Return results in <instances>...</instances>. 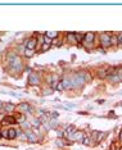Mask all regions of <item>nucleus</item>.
Returning <instances> with one entry per match:
<instances>
[{"instance_id":"1","label":"nucleus","mask_w":122,"mask_h":150,"mask_svg":"<svg viewBox=\"0 0 122 150\" xmlns=\"http://www.w3.org/2000/svg\"><path fill=\"white\" fill-rule=\"evenodd\" d=\"M71 81V87H81L85 83V78H84V73H77L72 78H69Z\"/></svg>"},{"instance_id":"2","label":"nucleus","mask_w":122,"mask_h":150,"mask_svg":"<svg viewBox=\"0 0 122 150\" xmlns=\"http://www.w3.org/2000/svg\"><path fill=\"white\" fill-rule=\"evenodd\" d=\"M8 63L10 68H14V69H22V62H21V58L17 57V55H12V57L8 58Z\"/></svg>"},{"instance_id":"3","label":"nucleus","mask_w":122,"mask_h":150,"mask_svg":"<svg viewBox=\"0 0 122 150\" xmlns=\"http://www.w3.org/2000/svg\"><path fill=\"white\" fill-rule=\"evenodd\" d=\"M110 37H112V33H109V32L100 33V44H102L103 48L112 46V45H110Z\"/></svg>"},{"instance_id":"4","label":"nucleus","mask_w":122,"mask_h":150,"mask_svg":"<svg viewBox=\"0 0 122 150\" xmlns=\"http://www.w3.org/2000/svg\"><path fill=\"white\" fill-rule=\"evenodd\" d=\"M94 37H95V33H93V32H87V33H85L84 41H85V44H86L87 48H91V46H93Z\"/></svg>"},{"instance_id":"5","label":"nucleus","mask_w":122,"mask_h":150,"mask_svg":"<svg viewBox=\"0 0 122 150\" xmlns=\"http://www.w3.org/2000/svg\"><path fill=\"white\" fill-rule=\"evenodd\" d=\"M25 133H26V136H27V141L28 142H31V144H35V142H37L39 141V138H37V136H36V133H34L32 131H25Z\"/></svg>"},{"instance_id":"6","label":"nucleus","mask_w":122,"mask_h":150,"mask_svg":"<svg viewBox=\"0 0 122 150\" xmlns=\"http://www.w3.org/2000/svg\"><path fill=\"white\" fill-rule=\"evenodd\" d=\"M86 135L82 131H76L75 132V135L72 136V138H71V141H77V142H82V140H84V137H85Z\"/></svg>"},{"instance_id":"7","label":"nucleus","mask_w":122,"mask_h":150,"mask_svg":"<svg viewBox=\"0 0 122 150\" xmlns=\"http://www.w3.org/2000/svg\"><path fill=\"white\" fill-rule=\"evenodd\" d=\"M28 82H30V85H39V82H40V77H39L37 73L32 72V73H30V76H28Z\"/></svg>"},{"instance_id":"8","label":"nucleus","mask_w":122,"mask_h":150,"mask_svg":"<svg viewBox=\"0 0 122 150\" xmlns=\"http://www.w3.org/2000/svg\"><path fill=\"white\" fill-rule=\"evenodd\" d=\"M77 130L73 126H69V127H67V128L64 130V137H67L68 140H71L72 138V136L75 135V132H76Z\"/></svg>"},{"instance_id":"9","label":"nucleus","mask_w":122,"mask_h":150,"mask_svg":"<svg viewBox=\"0 0 122 150\" xmlns=\"http://www.w3.org/2000/svg\"><path fill=\"white\" fill-rule=\"evenodd\" d=\"M14 123H17V121H15L14 117L12 115H7V117H4V118L1 119V125L4 126H7V125H14Z\"/></svg>"},{"instance_id":"10","label":"nucleus","mask_w":122,"mask_h":150,"mask_svg":"<svg viewBox=\"0 0 122 150\" xmlns=\"http://www.w3.org/2000/svg\"><path fill=\"white\" fill-rule=\"evenodd\" d=\"M37 45V41H36V38H28L26 42V49H30V50H34Z\"/></svg>"},{"instance_id":"11","label":"nucleus","mask_w":122,"mask_h":150,"mask_svg":"<svg viewBox=\"0 0 122 150\" xmlns=\"http://www.w3.org/2000/svg\"><path fill=\"white\" fill-rule=\"evenodd\" d=\"M30 108H31V105L28 103H22V104L18 105V110H21V112H27L28 113Z\"/></svg>"},{"instance_id":"12","label":"nucleus","mask_w":122,"mask_h":150,"mask_svg":"<svg viewBox=\"0 0 122 150\" xmlns=\"http://www.w3.org/2000/svg\"><path fill=\"white\" fill-rule=\"evenodd\" d=\"M67 41L71 42V44H76V42H77L76 33H73V32H68V33H67Z\"/></svg>"},{"instance_id":"13","label":"nucleus","mask_w":122,"mask_h":150,"mask_svg":"<svg viewBox=\"0 0 122 150\" xmlns=\"http://www.w3.org/2000/svg\"><path fill=\"white\" fill-rule=\"evenodd\" d=\"M8 137H9V140H13V138L17 137V130L9 128V130H8Z\"/></svg>"},{"instance_id":"14","label":"nucleus","mask_w":122,"mask_h":150,"mask_svg":"<svg viewBox=\"0 0 122 150\" xmlns=\"http://www.w3.org/2000/svg\"><path fill=\"white\" fill-rule=\"evenodd\" d=\"M4 109H5V112H8V113H12L13 110L15 109V107L12 104V103H8V104H4Z\"/></svg>"},{"instance_id":"15","label":"nucleus","mask_w":122,"mask_h":150,"mask_svg":"<svg viewBox=\"0 0 122 150\" xmlns=\"http://www.w3.org/2000/svg\"><path fill=\"white\" fill-rule=\"evenodd\" d=\"M120 44V40H118V36H114L112 35V37H110V45H118Z\"/></svg>"},{"instance_id":"16","label":"nucleus","mask_w":122,"mask_h":150,"mask_svg":"<svg viewBox=\"0 0 122 150\" xmlns=\"http://www.w3.org/2000/svg\"><path fill=\"white\" fill-rule=\"evenodd\" d=\"M41 126V121H40V118H35V119H32V127L34 128H39V127Z\"/></svg>"},{"instance_id":"17","label":"nucleus","mask_w":122,"mask_h":150,"mask_svg":"<svg viewBox=\"0 0 122 150\" xmlns=\"http://www.w3.org/2000/svg\"><path fill=\"white\" fill-rule=\"evenodd\" d=\"M45 35H46L48 37H50V38H54V37L58 36V32H57V31H48Z\"/></svg>"},{"instance_id":"18","label":"nucleus","mask_w":122,"mask_h":150,"mask_svg":"<svg viewBox=\"0 0 122 150\" xmlns=\"http://www.w3.org/2000/svg\"><path fill=\"white\" fill-rule=\"evenodd\" d=\"M52 42H53V40L50 37H48L46 35L42 36V44H49V45H52Z\"/></svg>"},{"instance_id":"19","label":"nucleus","mask_w":122,"mask_h":150,"mask_svg":"<svg viewBox=\"0 0 122 150\" xmlns=\"http://www.w3.org/2000/svg\"><path fill=\"white\" fill-rule=\"evenodd\" d=\"M15 121H17L18 122V123H25V121H26V117L23 115V114H18V117H17V118H15Z\"/></svg>"},{"instance_id":"20","label":"nucleus","mask_w":122,"mask_h":150,"mask_svg":"<svg viewBox=\"0 0 122 150\" xmlns=\"http://www.w3.org/2000/svg\"><path fill=\"white\" fill-rule=\"evenodd\" d=\"M109 80H110V82H121L118 75H112V76H109Z\"/></svg>"},{"instance_id":"21","label":"nucleus","mask_w":122,"mask_h":150,"mask_svg":"<svg viewBox=\"0 0 122 150\" xmlns=\"http://www.w3.org/2000/svg\"><path fill=\"white\" fill-rule=\"evenodd\" d=\"M82 144H84V145H86V146L91 145V138L89 137V136H85V137H84V140H82Z\"/></svg>"},{"instance_id":"22","label":"nucleus","mask_w":122,"mask_h":150,"mask_svg":"<svg viewBox=\"0 0 122 150\" xmlns=\"http://www.w3.org/2000/svg\"><path fill=\"white\" fill-rule=\"evenodd\" d=\"M34 54H35V51H34V50H30V49H25V55H26V57L31 58V57H34Z\"/></svg>"},{"instance_id":"23","label":"nucleus","mask_w":122,"mask_h":150,"mask_svg":"<svg viewBox=\"0 0 122 150\" xmlns=\"http://www.w3.org/2000/svg\"><path fill=\"white\" fill-rule=\"evenodd\" d=\"M57 90L58 91H63L64 90V86H63V83H62V81H60L58 85H57Z\"/></svg>"},{"instance_id":"24","label":"nucleus","mask_w":122,"mask_h":150,"mask_svg":"<svg viewBox=\"0 0 122 150\" xmlns=\"http://www.w3.org/2000/svg\"><path fill=\"white\" fill-rule=\"evenodd\" d=\"M104 136H105V133H102V132H99V135H98V137H96V142H99V141H102Z\"/></svg>"},{"instance_id":"25","label":"nucleus","mask_w":122,"mask_h":150,"mask_svg":"<svg viewBox=\"0 0 122 150\" xmlns=\"http://www.w3.org/2000/svg\"><path fill=\"white\" fill-rule=\"evenodd\" d=\"M84 78H85V82H89V81H91V76L89 73H84Z\"/></svg>"},{"instance_id":"26","label":"nucleus","mask_w":122,"mask_h":150,"mask_svg":"<svg viewBox=\"0 0 122 150\" xmlns=\"http://www.w3.org/2000/svg\"><path fill=\"white\" fill-rule=\"evenodd\" d=\"M105 76H108L107 75V71H100V72H99V77H100V78H104Z\"/></svg>"},{"instance_id":"27","label":"nucleus","mask_w":122,"mask_h":150,"mask_svg":"<svg viewBox=\"0 0 122 150\" xmlns=\"http://www.w3.org/2000/svg\"><path fill=\"white\" fill-rule=\"evenodd\" d=\"M1 137H4V138H9V137H8V130L1 131Z\"/></svg>"},{"instance_id":"28","label":"nucleus","mask_w":122,"mask_h":150,"mask_svg":"<svg viewBox=\"0 0 122 150\" xmlns=\"http://www.w3.org/2000/svg\"><path fill=\"white\" fill-rule=\"evenodd\" d=\"M55 142H57V145H58V146H63V145H64L62 138H57V141H55Z\"/></svg>"},{"instance_id":"29","label":"nucleus","mask_w":122,"mask_h":150,"mask_svg":"<svg viewBox=\"0 0 122 150\" xmlns=\"http://www.w3.org/2000/svg\"><path fill=\"white\" fill-rule=\"evenodd\" d=\"M49 48H50V45H49V44H42V46H41V50H44V51H45V50H48Z\"/></svg>"},{"instance_id":"30","label":"nucleus","mask_w":122,"mask_h":150,"mask_svg":"<svg viewBox=\"0 0 122 150\" xmlns=\"http://www.w3.org/2000/svg\"><path fill=\"white\" fill-rule=\"evenodd\" d=\"M117 75H118V77H120V80H121V82H122V69H120V71L117 72Z\"/></svg>"},{"instance_id":"31","label":"nucleus","mask_w":122,"mask_h":150,"mask_svg":"<svg viewBox=\"0 0 122 150\" xmlns=\"http://www.w3.org/2000/svg\"><path fill=\"white\" fill-rule=\"evenodd\" d=\"M50 115L53 117V118H55V117H58V112H53V113H52Z\"/></svg>"},{"instance_id":"32","label":"nucleus","mask_w":122,"mask_h":150,"mask_svg":"<svg viewBox=\"0 0 122 150\" xmlns=\"http://www.w3.org/2000/svg\"><path fill=\"white\" fill-rule=\"evenodd\" d=\"M120 140H121V141H122V132H121V133H120Z\"/></svg>"},{"instance_id":"33","label":"nucleus","mask_w":122,"mask_h":150,"mask_svg":"<svg viewBox=\"0 0 122 150\" xmlns=\"http://www.w3.org/2000/svg\"><path fill=\"white\" fill-rule=\"evenodd\" d=\"M1 107H4V105H1V104H0V108H1Z\"/></svg>"},{"instance_id":"34","label":"nucleus","mask_w":122,"mask_h":150,"mask_svg":"<svg viewBox=\"0 0 122 150\" xmlns=\"http://www.w3.org/2000/svg\"><path fill=\"white\" fill-rule=\"evenodd\" d=\"M0 137H1V132H0Z\"/></svg>"},{"instance_id":"35","label":"nucleus","mask_w":122,"mask_h":150,"mask_svg":"<svg viewBox=\"0 0 122 150\" xmlns=\"http://www.w3.org/2000/svg\"><path fill=\"white\" fill-rule=\"evenodd\" d=\"M120 150H122V148H120Z\"/></svg>"}]
</instances>
